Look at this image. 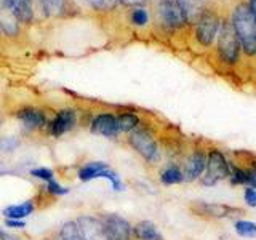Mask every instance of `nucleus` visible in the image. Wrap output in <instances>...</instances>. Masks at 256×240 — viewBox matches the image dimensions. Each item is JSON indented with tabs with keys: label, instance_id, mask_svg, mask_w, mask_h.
<instances>
[{
	"label": "nucleus",
	"instance_id": "obj_1",
	"mask_svg": "<svg viewBox=\"0 0 256 240\" xmlns=\"http://www.w3.org/2000/svg\"><path fill=\"white\" fill-rule=\"evenodd\" d=\"M232 26L238 37V42L242 44L245 53H256V21L250 6L238 5L232 13Z\"/></svg>",
	"mask_w": 256,
	"mask_h": 240
},
{
	"label": "nucleus",
	"instance_id": "obj_2",
	"mask_svg": "<svg viewBox=\"0 0 256 240\" xmlns=\"http://www.w3.org/2000/svg\"><path fill=\"white\" fill-rule=\"evenodd\" d=\"M232 168L220 150H212L206 160V174L204 176L202 184L205 186H213L220 180H224L226 176H230Z\"/></svg>",
	"mask_w": 256,
	"mask_h": 240
},
{
	"label": "nucleus",
	"instance_id": "obj_3",
	"mask_svg": "<svg viewBox=\"0 0 256 240\" xmlns=\"http://www.w3.org/2000/svg\"><path fill=\"white\" fill-rule=\"evenodd\" d=\"M218 45H220V53L224 61L228 62H236L238 58V37L234 30L232 22H222L218 34Z\"/></svg>",
	"mask_w": 256,
	"mask_h": 240
},
{
	"label": "nucleus",
	"instance_id": "obj_4",
	"mask_svg": "<svg viewBox=\"0 0 256 240\" xmlns=\"http://www.w3.org/2000/svg\"><path fill=\"white\" fill-rule=\"evenodd\" d=\"M128 141H130L132 148L138 152L141 157L146 158L148 162H156V160H158L157 142L148 130H142V128H140V130H133Z\"/></svg>",
	"mask_w": 256,
	"mask_h": 240
},
{
	"label": "nucleus",
	"instance_id": "obj_5",
	"mask_svg": "<svg viewBox=\"0 0 256 240\" xmlns=\"http://www.w3.org/2000/svg\"><path fill=\"white\" fill-rule=\"evenodd\" d=\"M102 224L106 228L109 240H132V226L125 218L116 213H106L102 216Z\"/></svg>",
	"mask_w": 256,
	"mask_h": 240
},
{
	"label": "nucleus",
	"instance_id": "obj_6",
	"mask_svg": "<svg viewBox=\"0 0 256 240\" xmlns=\"http://www.w3.org/2000/svg\"><path fill=\"white\" fill-rule=\"evenodd\" d=\"M158 13L164 24L168 28H181L186 22V14L178 0H160L158 2Z\"/></svg>",
	"mask_w": 256,
	"mask_h": 240
},
{
	"label": "nucleus",
	"instance_id": "obj_7",
	"mask_svg": "<svg viewBox=\"0 0 256 240\" xmlns=\"http://www.w3.org/2000/svg\"><path fill=\"white\" fill-rule=\"evenodd\" d=\"M76 221L84 236V240H109L102 220L96 218V216H90V214H82V216H78Z\"/></svg>",
	"mask_w": 256,
	"mask_h": 240
},
{
	"label": "nucleus",
	"instance_id": "obj_8",
	"mask_svg": "<svg viewBox=\"0 0 256 240\" xmlns=\"http://www.w3.org/2000/svg\"><path fill=\"white\" fill-rule=\"evenodd\" d=\"M77 125V114L72 109H61L56 112L53 120L48 124V133L53 138H61L62 134L69 133Z\"/></svg>",
	"mask_w": 256,
	"mask_h": 240
},
{
	"label": "nucleus",
	"instance_id": "obj_9",
	"mask_svg": "<svg viewBox=\"0 0 256 240\" xmlns=\"http://www.w3.org/2000/svg\"><path fill=\"white\" fill-rule=\"evenodd\" d=\"M220 29V20L218 16L213 13H205L200 16L198 26H197V40L202 45H210L216 36V32Z\"/></svg>",
	"mask_w": 256,
	"mask_h": 240
},
{
	"label": "nucleus",
	"instance_id": "obj_10",
	"mask_svg": "<svg viewBox=\"0 0 256 240\" xmlns=\"http://www.w3.org/2000/svg\"><path fill=\"white\" fill-rule=\"evenodd\" d=\"M16 117L29 130H42V128L48 126L45 112L37 108H22L16 112Z\"/></svg>",
	"mask_w": 256,
	"mask_h": 240
},
{
	"label": "nucleus",
	"instance_id": "obj_11",
	"mask_svg": "<svg viewBox=\"0 0 256 240\" xmlns=\"http://www.w3.org/2000/svg\"><path fill=\"white\" fill-rule=\"evenodd\" d=\"M92 132L96 134L106 136V138H116L120 133L117 126V117L112 114H100L93 118Z\"/></svg>",
	"mask_w": 256,
	"mask_h": 240
},
{
	"label": "nucleus",
	"instance_id": "obj_12",
	"mask_svg": "<svg viewBox=\"0 0 256 240\" xmlns=\"http://www.w3.org/2000/svg\"><path fill=\"white\" fill-rule=\"evenodd\" d=\"M192 208H197L200 214L213 216V218H224V216H232L234 213H238L237 208H230L228 205H218V204H196Z\"/></svg>",
	"mask_w": 256,
	"mask_h": 240
},
{
	"label": "nucleus",
	"instance_id": "obj_13",
	"mask_svg": "<svg viewBox=\"0 0 256 240\" xmlns=\"http://www.w3.org/2000/svg\"><path fill=\"white\" fill-rule=\"evenodd\" d=\"M205 168H206L205 156L202 152H196V154L186 162V166H184V178L188 181H194L204 173Z\"/></svg>",
	"mask_w": 256,
	"mask_h": 240
},
{
	"label": "nucleus",
	"instance_id": "obj_14",
	"mask_svg": "<svg viewBox=\"0 0 256 240\" xmlns=\"http://www.w3.org/2000/svg\"><path fill=\"white\" fill-rule=\"evenodd\" d=\"M34 212H36V202L34 200H26V202L18 205H8L6 208H4L2 213L6 220H24Z\"/></svg>",
	"mask_w": 256,
	"mask_h": 240
},
{
	"label": "nucleus",
	"instance_id": "obj_15",
	"mask_svg": "<svg viewBox=\"0 0 256 240\" xmlns=\"http://www.w3.org/2000/svg\"><path fill=\"white\" fill-rule=\"evenodd\" d=\"M0 26L8 36H14L18 32V18L4 0H0Z\"/></svg>",
	"mask_w": 256,
	"mask_h": 240
},
{
	"label": "nucleus",
	"instance_id": "obj_16",
	"mask_svg": "<svg viewBox=\"0 0 256 240\" xmlns=\"http://www.w3.org/2000/svg\"><path fill=\"white\" fill-rule=\"evenodd\" d=\"M20 22H30L32 20V0H4Z\"/></svg>",
	"mask_w": 256,
	"mask_h": 240
},
{
	"label": "nucleus",
	"instance_id": "obj_17",
	"mask_svg": "<svg viewBox=\"0 0 256 240\" xmlns=\"http://www.w3.org/2000/svg\"><path fill=\"white\" fill-rule=\"evenodd\" d=\"M133 234L138 240H164L162 234L157 230L156 224L150 221H140L133 228Z\"/></svg>",
	"mask_w": 256,
	"mask_h": 240
},
{
	"label": "nucleus",
	"instance_id": "obj_18",
	"mask_svg": "<svg viewBox=\"0 0 256 240\" xmlns=\"http://www.w3.org/2000/svg\"><path fill=\"white\" fill-rule=\"evenodd\" d=\"M109 165L104 162H88L84 166H80V170L77 173L80 181H90V180H96L98 174L102 170H108Z\"/></svg>",
	"mask_w": 256,
	"mask_h": 240
},
{
	"label": "nucleus",
	"instance_id": "obj_19",
	"mask_svg": "<svg viewBox=\"0 0 256 240\" xmlns=\"http://www.w3.org/2000/svg\"><path fill=\"white\" fill-rule=\"evenodd\" d=\"M58 234L61 240H84V236H82V232H80V228L76 220L64 222L61 229L58 230Z\"/></svg>",
	"mask_w": 256,
	"mask_h": 240
},
{
	"label": "nucleus",
	"instance_id": "obj_20",
	"mask_svg": "<svg viewBox=\"0 0 256 240\" xmlns=\"http://www.w3.org/2000/svg\"><path fill=\"white\" fill-rule=\"evenodd\" d=\"M188 21H194L202 12V0H178Z\"/></svg>",
	"mask_w": 256,
	"mask_h": 240
},
{
	"label": "nucleus",
	"instance_id": "obj_21",
	"mask_svg": "<svg viewBox=\"0 0 256 240\" xmlns=\"http://www.w3.org/2000/svg\"><path fill=\"white\" fill-rule=\"evenodd\" d=\"M140 124V118L134 114H130V112H125V114H120L117 117V126L118 132H133Z\"/></svg>",
	"mask_w": 256,
	"mask_h": 240
},
{
	"label": "nucleus",
	"instance_id": "obj_22",
	"mask_svg": "<svg viewBox=\"0 0 256 240\" xmlns=\"http://www.w3.org/2000/svg\"><path fill=\"white\" fill-rule=\"evenodd\" d=\"M160 180L164 184H178L184 180V174L178 166H168L160 174Z\"/></svg>",
	"mask_w": 256,
	"mask_h": 240
},
{
	"label": "nucleus",
	"instance_id": "obj_23",
	"mask_svg": "<svg viewBox=\"0 0 256 240\" xmlns=\"http://www.w3.org/2000/svg\"><path fill=\"white\" fill-rule=\"evenodd\" d=\"M236 230H237V234L244 236V237H256V222L237 221L236 222Z\"/></svg>",
	"mask_w": 256,
	"mask_h": 240
},
{
	"label": "nucleus",
	"instance_id": "obj_24",
	"mask_svg": "<svg viewBox=\"0 0 256 240\" xmlns=\"http://www.w3.org/2000/svg\"><path fill=\"white\" fill-rule=\"evenodd\" d=\"M30 176L36 180H42L45 182L54 180V173L50 168H45V166H38V168H34V170H30Z\"/></svg>",
	"mask_w": 256,
	"mask_h": 240
},
{
	"label": "nucleus",
	"instance_id": "obj_25",
	"mask_svg": "<svg viewBox=\"0 0 256 240\" xmlns=\"http://www.w3.org/2000/svg\"><path fill=\"white\" fill-rule=\"evenodd\" d=\"M46 192L50 196H53V197H56V196H66V194H69V189L68 188H64V186H61V184L56 181V180H52V181H48L46 182Z\"/></svg>",
	"mask_w": 256,
	"mask_h": 240
},
{
	"label": "nucleus",
	"instance_id": "obj_26",
	"mask_svg": "<svg viewBox=\"0 0 256 240\" xmlns=\"http://www.w3.org/2000/svg\"><path fill=\"white\" fill-rule=\"evenodd\" d=\"M40 4L44 5L45 12L48 14H56L62 10V5H64V0H40Z\"/></svg>",
	"mask_w": 256,
	"mask_h": 240
},
{
	"label": "nucleus",
	"instance_id": "obj_27",
	"mask_svg": "<svg viewBox=\"0 0 256 240\" xmlns=\"http://www.w3.org/2000/svg\"><path fill=\"white\" fill-rule=\"evenodd\" d=\"M148 12L144 8H134L132 13V21L136 24V26H144L148 22Z\"/></svg>",
	"mask_w": 256,
	"mask_h": 240
},
{
	"label": "nucleus",
	"instance_id": "obj_28",
	"mask_svg": "<svg viewBox=\"0 0 256 240\" xmlns=\"http://www.w3.org/2000/svg\"><path fill=\"white\" fill-rule=\"evenodd\" d=\"M86 2L96 10H110V8L116 6L117 0H86Z\"/></svg>",
	"mask_w": 256,
	"mask_h": 240
},
{
	"label": "nucleus",
	"instance_id": "obj_29",
	"mask_svg": "<svg viewBox=\"0 0 256 240\" xmlns=\"http://www.w3.org/2000/svg\"><path fill=\"white\" fill-rule=\"evenodd\" d=\"M230 181L234 184H246L248 182V172L237 170V168H234L232 173H230Z\"/></svg>",
	"mask_w": 256,
	"mask_h": 240
},
{
	"label": "nucleus",
	"instance_id": "obj_30",
	"mask_svg": "<svg viewBox=\"0 0 256 240\" xmlns=\"http://www.w3.org/2000/svg\"><path fill=\"white\" fill-rule=\"evenodd\" d=\"M16 146H18V140H14V138H2L0 140V150L12 152Z\"/></svg>",
	"mask_w": 256,
	"mask_h": 240
},
{
	"label": "nucleus",
	"instance_id": "obj_31",
	"mask_svg": "<svg viewBox=\"0 0 256 240\" xmlns=\"http://www.w3.org/2000/svg\"><path fill=\"white\" fill-rule=\"evenodd\" d=\"M5 224H6V228H10V229H24L26 228L24 220H6Z\"/></svg>",
	"mask_w": 256,
	"mask_h": 240
},
{
	"label": "nucleus",
	"instance_id": "obj_32",
	"mask_svg": "<svg viewBox=\"0 0 256 240\" xmlns=\"http://www.w3.org/2000/svg\"><path fill=\"white\" fill-rule=\"evenodd\" d=\"M245 200H246V204L248 205H252V206H256V190L254 189H246L245 190Z\"/></svg>",
	"mask_w": 256,
	"mask_h": 240
},
{
	"label": "nucleus",
	"instance_id": "obj_33",
	"mask_svg": "<svg viewBox=\"0 0 256 240\" xmlns=\"http://www.w3.org/2000/svg\"><path fill=\"white\" fill-rule=\"evenodd\" d=\"M0 240H20L18 237H14L12 234H8L4 229H0Z\"/></svg>",
	"mask_w": 256,
	"mask_h": 240
},
{
	"label": "nucleus",
	"instance_id": "obj_34",
	"mask_svg": "<svg viewBox=\"0 0 256 240\" xmlns=\"http://www.w3.org/2000/svg\"><path fill=\"white\" fill-rule=\"evenodd\" d=\"M248 184H252V188H256V170L248 172Z\"/></svg>",
	"mask_w": 256,
	"mask_h": 240
},
{
	"label": "nucleus",
	"instance_id": "obj_35",
	"mask_svg": "<svg viewBox=\"0 0 256 240\" xmlns=\"http://www.w3.org/2000/svg\"><path fill=\"white\" fill-rule=\"evenodd\" d=\"M250 10L253 13V18L256 21V0H250Z\"/></svg>",
	"mask_w": 256,
	"mask_h": 240
},
{
	"label": "nucleus",
	"instance_id": "obj_36",
	"mask_svg": "<svg viewBox=\"0 0 256 240\" xmlns=\"http://www.w3.org/2000/svg\"><path fill=\"white\" fill-rule=\"evenodd\" d=\"M125 5H138V4H142L144 0H122Z\"/></svg>",
	"mask_w": 256,
	"mask_h": 240
},
{
	"label": "nucleus",
	"instance_id": "obj_37",
	"mask_svg": "<svg viewBox=\"0 0 256 240\" xmlns=\"http://www.w3.org/2000/svg\"><path fill=\"white\" fill-rule=\"evenodd\" d=\"M44 240H61V238H60V234H58V232H53V234L46 236Z\"/></svg>",
	"mask_w": 256,
	"mask_h": 240
},
{
	"label": "nucleus",
	"instance_id": "obj_38",
	"mask_svg": "<svg viewBox=\"0 0 256 240\" xmlns=\"http://www.w3.org/2000/svg\"><path fill=\"white\" fill-rule=\"evenodd\" d=\"M4 173H6V170H5V165H4V162L0 160V176H2Z\"/></svg>",
	"mask_w": 256,
	"mask_h": 240
},
{
	"label": "nucleus",
	"instance_id": "obj_39",
	"mask_svg": "<svg viewBox=\"0 0 256 240\" xmlns=\"http://www.w3.org/2000/svg\"><path fill=\"white\" fill-rule=\"evenodd\" d=\"M254 170H256V165H254Z\"/></svg>",
	"mask_w": 256,
	"mask_h": 240
}]
</instances>
